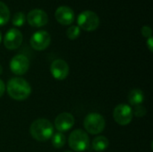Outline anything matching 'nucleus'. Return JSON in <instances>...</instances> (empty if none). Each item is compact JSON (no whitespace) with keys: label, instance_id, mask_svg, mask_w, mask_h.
<instances>
[{"label":"nucleus","instance_id":"f257e3e1","mask_svg":"<svg viewBox=\"0 0 153 152\" xmlns=\"http://www.w3.org/2000/svg\"><path fill=\"white\" fill-rule=\"evenodd\" d=\"M6 90L13 99L22 101L29 98L31 93V87L26 80L14 77L7 82Z\"/></svg>","mask_w":153,"mask_h":152},{"label":"nucleus","instance_id":"f03ea898","mask_svg":"<svg viewBox=\"0 0 153 152\" xmlns=\"http://www.w3.org/2000/svg\"><path fill=\"white\" fill-rule=\"evenodd\" d=\"M30 133L36 141L46 142L53 136L54 126L49 120L39 118L31 123L30 126Z\"/></svg>","mask_w":153,"mask_h":152},{"label":"nucleus","instance_id":"7ed1b4c3","mask_svg":"<svg viewBox=\"0 0 153 152\" xmlns=\"http://www.w3.org/2000/svg\"><path fill=\"white\" fill-rule=\"evenodd\" d=\"M68 144L70 148L77 152L85 151L90 146V138L86 132L77 129L71 133L68 137Z\"/></svg>","mask_w":153,"mask_h":152},{"label":"nucleus","instance_id":"20e7f679","mask_svg":"<svg viewBox=\"0 0 153 152\" xmlns=\"http://www.w3.org/2000/svg\"><path fill=\"white\" fill-rule=\"evenodd\" d=\"M83 126L89 133L95 135L100 133L105 129L106 121L100 114L91 113L84 118Z\"/></svg>","mask_w":153,"mask_h":152},{"label":"nucleus","instance_id":"39448f33","mask_svg":"<svg viewBox=\"0 0 153 152\" xmlns=\"http://www.w3.org/2000/svg\"><path fill=\"white\" fill-rule=\"evenodd\" d=\"M78 27L86 31H93L100 25V18L96 13L91 10L82 12L77 18Z\"/></svg>","mask_w":153,"mask_h":152},{"label":"nucleus","instance_id":"423d86ee","mask_svg":"<svg viewBox=\"0 0 153 152\" xmlns=\"http://www.w3.org/2000/svg\"><path fill=\"white\" fill-rule=\"evenodd\" d=\"M133 109L129 105L119 104L117 105L113 112V117L115 121L120 125H127L133 120Z\"/></svg>","mask_w":153,"mask_h":152},{"label":"nucleus","instance_id":"0eeeda50","mask_svg":"<svg viewBox=\"0 0 153 152\" xmlns=\"http://www.w3.org/2000/svg\"><path fill=\"white\" fill-rule=\"evenodd\" d=\"M51 37L49 33L46 30L36 31L30 38V46L33 49L37 51L45 50L50 44Z\"/></svg>","mask_w":153,"mask_h":152},{"label":"nucleus","instance_id":"6e6552de","mask_svg":"<svg viewBox=\"0 0 153 152\" xmlns=\"http://www.w3.org/2000/svg\"><path fill=\"white\" fill-rule=\"evenodd\" d=\"M22 39L23 37L22 32L16 28H12L7 30L4 37V45L7 49L14 50L21 46Z\"/></svg>","mask_w":153,"mask_h":152},{"label":"nucleus","instance_id":"1a4fd4ad","mask_svg":"<svg viewBox=\"0 0 153 152\" xmlns=\"http://www.w3.org/2000/svg\"><path fill=\"white\" fill-rule=\"evenodd\" d=\"M30 67V61L24 55L14 56L10 62V69L16 75H22L27 73Z\"/></svg>","mask_w":153,"mask_h":152},{"label":"nucleus","instance_id":"9d476101","mask_svg":"<svg viewBox=\"0 0 153 152\" xmlns=\"http://www.w3.org/2000/svg\"><path fill=\"white\" fill-rule=\"evenodd\" d=\"M50 73L56 80L63 81L68 76L69 65L65 60L56 59L50 65Z\"/></svg>","mask_w":153,"mask_h":152},{"label":"nucleus","instance_id":"9b49d317","mask_svg":"<svg viewBox=\"0 0 153 152\" xmlns=\"http://www.w3.org/2000/svg\"><path fill=\"white\" fill-rule=\"evenodd\" d=\"M75 119L74 116L70 113L64 112L59 114L55 119V127L60 133H65L69 131L74 125Z\"/></svg>","mask_w":153,"mask_h":152},{"label":"nucleus","instance_id":"f8f14e48","mask_svg":"<svg viewBox=\"0 0 153 152\" xmlns=\"http://www.w3.org/2000/svg\"><path fill=\"white\" fill-rule=\"evenodd\" d=\"M27 21L32 27H42L48 23V16L44 10L33 9L27 14Z\"/></svg>","mask_w":153,"mask_h":152},{"label":"nucleus","instance_id":"ddd939ff","mask_svg":"<svg viewBox=\"0 0 153 152\" xmlns=\"http://www.w3.org/2000/svg\"><path fill=\"white\" fill-rule=\"evenodd\" d=\"M56 21L62 25H70L74 21V13L72 8L62 5L59 6L55 13Z\"/></svg>","mask_w":153,"mask_h":152},{"label":"nucleus","instance_id":"4468645a","mask_svg":"<svg viewBox=\"0 0 153 152\" xmlns=\"http://www.w3.org/2000/svg\"><path fill=\"white\" fill-rule=\"evenodd\" d=\"M128 100L132 106L135 107L142 105L144 101V93L140 89H134L129 92Z\"/></svg>","mask_w":153,"mask_h":152},{"label":"nucleus","instance_id":"2eb2a0df","mask_svg":"<svg viewBox=\"0 0 153 152\" xmlns=\"http://www.w3.org/2000/svg\"><path fill=\"white\" fill-rule=\"evenodd\" d=\"M92 149L97 152L105 151L109 146V141L105 136H98L92 142Z\"/></svg>","mask_w":153,"mask_h":152},{"label":"nucleus","instance_id":"dca6fc26","mask_svg":"<svg viewBox=\"0 0 153 152\" xmlns=\"http://www.w3.org/2000/svg\"><path fill=\"white\" fill-rule=\"evenodd\" d=\"M52 139V145L56 148V149H60L63 148L66 142V137L63 133H56L53 134V136L51 137Z\"/></svg>","mask_w":153,"mask_h":152},{"label":"nucleus","instance_id":"f3484780","mask_svg":"<svg viewBox=\"0 0 153 152\" xmlns=\"http://www.w3.org/2000/svg\"><path fill=\"white\" fill-rule=\"evenodd\" d=\"M10 19V11L8 6L0 1V26L8 22Z\"/></svg>","mask_w":153,"mask_h":152},{"label":"nucleus","instance_id":"a211bd4d","mask_svg":"<svg viewBox=\"0 0 153 152\" xmlns=\"http://www.w3.org/2000/svg\"><path fill=\"white\" fill-rule=\"evenodd\" d=\"M26 16L22 12H17L13 14L12 18V23L16 27H21L25 22Z\"/></svg>","mask_w":153,"mask_h":152},{"label":"nucleus","instance_id":"6ab92c4d","mask_svg":"<svg viewBox=\"0 0 153 152\" xmlns=\"http://www.w3.org/2000/svg\"><path fill=\"white\" fill-rule=\"evenodd\" d=\"M81 33V29L77 25H72L70 26L66 30V36L69 39H76Z\"/></svg>","mask_w":153,"mask_h":152},{"label":"nucleus","instance_id":"aec40b11","mask_svg":"<svg viewBox=\"0 0 153 152\" xmlns=\"http://www.w3.org/2000/svg\"><path fill=\"white\" fill-rule=\"evenodd\" d=\"M146 113H147V111H146L145 108L143 107L142 105L135 106L134 109L133 110V115L137 117H143L146 115Z\"/></svg>","mask_w":153,"mask_h":152},{"label":"nucleus","instance_id":"412c9836","mask_svg":"<svg viewBox=\"0 0 153 152\" xmlns=\"http://www.w3.org/2000/svg\"><path fill=\"white\" fill-rule=\"evenodd\" d=\"M141 32H142L143 36L145 37L146 39H149V38L152 37V28H151L150 26H148V25L143 26V27L142 28V30H141Z\"/></svg>","mask_w":153,"mask_h":152},{"label":"nucleus","instance_id":"4be33fe9","mask_svg":"<svg viewBox=\"0 0 153 152\" xmlns=\"http://www.w3.org/2000/svg\"><path fill=\"white\" fill-rule=\"evenodd\" d=\"M146 43H147V47H148L149 50H150L151 52H152V50H153V38L152 37L149 38V39H147Z\"/></svg>","mask_w":153,"mask_h":152},{"label":"nucleus","instance_id":"5701e85b","mask_svg":"<svg viewBox=\"0 0 153 152\" xmlns=\"http://www.w3.org/2000/svg\"><path fill=\"white\" fill-rule=\"evenodd\" d=\"M4 90H5V85L4 83V82L0 79V98L4 95Z\"/></svg>","mask_w":153,"mask_h":152},{"label":"nucleus","instance_id":"b1692460","mask_svg":"<svg viewBox=\"0 0 153 152\" xmlns=\"http://www.w3.org/2000/svg\"><path fill=\"white\" fill-rule=\"evenodd\" d=\"M2 72H3V67H2V65H0V75H1V73H2Z\"/></svg>","mask_w":153,"mask_h":152},{"label":"nucleus","instance_id":"393cba45","mask_svg":"<svg viewBox=\"0 0 153 152\" xmlns=\"http://www.w3.org/2000/svg\"><path fill=\"white\" fill-rule=\"evenodd\" d=\"M1 41H2V33L0 31V43H1Z\"/></svg>","mask_w":153,"mask_h":152},{"label":"nucleus","instance_id":"a878e982","mask_svg":"<svg viewBox=\"0 0 153 152\" xmlns=\"http://www.w3.org/2000/svg\"><path fill=\"white\" fill-rule=\"evenodd\" d=\"M65 152H74V151H65Z\"/></svg>","mask_w":153,"mask_h":152}]
</instances>
